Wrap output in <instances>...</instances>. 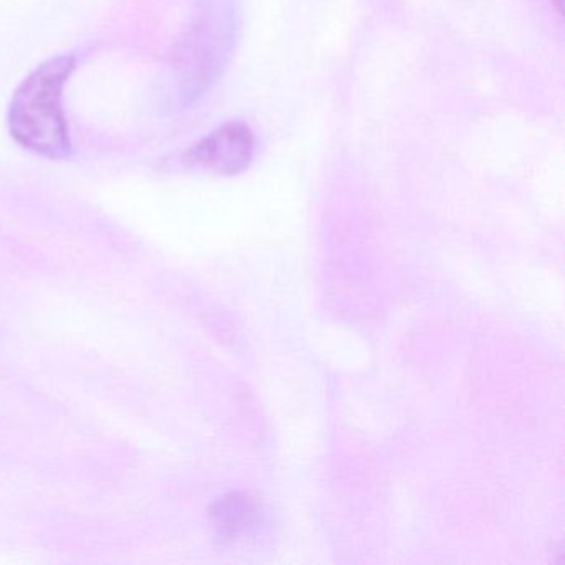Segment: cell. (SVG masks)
Returning a JSON list of instances; mask_svg holds the SVG:
<instances>
[{
    "mask_svg": "<svg viewBox=\"0 0 565 565\" xmlns=\"http://www.w3.org/2000/svg\"><path fill=\"white\" fill-rule=\"evenodd\" d=\"M74 68V55L49 58L22 82L12 98L9 108L12 138L39 157L51 160L71 157L72 141L62 94Z\"/></svg>",
    "mask_w": 565,
    "mask_h": 565,
    "instance_id": "6da1fadb",
    "label": "cell"
},
{
    "mask_svg": "<svg viewBox=\"0 0 565 565\" xmlns=\"http://www.w3.org/2000/svg\"><path fill=\"white\" fill-rule=\"evenodd\" d=\"M254 151L256 140L249 125L243 121H227L193 145L183 154V163L224 177H234L249 168L254 160Z\"/></svg>",
    "mask_w": 565,
    "mask_h": 565,
    "instance_id": "7a4b0ae2",
    "label": "cell"
},
{
    "mask_svg": "<svg viewBox=\"0 0 565 565\" xmlns=\"http://www.w3.org/2000/svg\"><path fill=\"white\" fill-rule=\"evenodd\" d=\"M211 522L223 541H239L259 524V511L249 495L231 492L211 505Z\"/></svg>",
    "mask_w": 565,
    "mask_h": 565,
    "instance_id": "3957f363",
    "label": "cell"
}]
</instances>
